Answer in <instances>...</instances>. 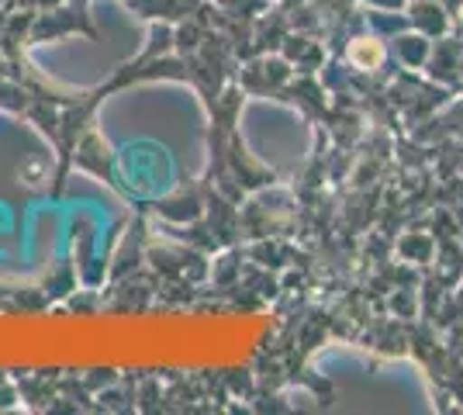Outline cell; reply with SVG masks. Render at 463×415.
I'll use <instances>...</instances> for the list:
<instances>
[{
    "instance_id": "obj_1",
    "label": "cell",
    "mask_w": 463,
    "mask_h": 415,
    "mask_svg": "<svg viewBox=\"0 0 463 415\" xmlns=\"http://www.w3.org/2000/svg\"><path fill=\"white\" fill-rule=\"evenodd\" d=\"M349 60L356 62V66H364V70H373V66L381 62V45H377V42H370V39L356 42V45L349 49Z\"/></svg>"
}]
</instances>
